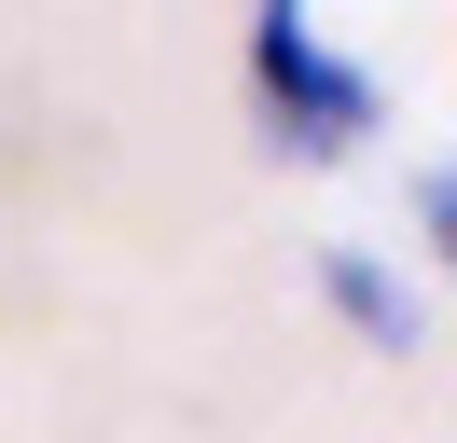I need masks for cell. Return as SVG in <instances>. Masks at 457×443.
I'll list each match as a JSON object with an SVG mask.
<instances>
[{
  "label": "cell",
  "instance_id": "obj_1",
  "mask_svg": "<svg viewBox=\"0 0 457 443\" xmlns=\"http://www.w3.org/2000/svg\"><path fill=\"white\" fill-rule=\"evenodd\" d=\"M250 97L278 111V138H305V153H346V138L374 125V83L319 42L305 0H263V14H250Z\"/></svg>",
  "mask_w": 457,
  "mask_h": 443
},
{
  "label": "cell",
  "instance_id": "obj_2",
  "mask_svg": "<svg viewBox=\"0 0 457 443\" xmlns=\"http://www.w3.org/2000/svg\"><path fill=\"white\" fill-rule=\"evenodd\" d=\"M333 305H346V319H361V347H388V360L416 347V305H402V291H388V277H374V263H333Z\"/></svg>",
  "mask_w": 457,
  "mask_h": 443
}]
</instances>
